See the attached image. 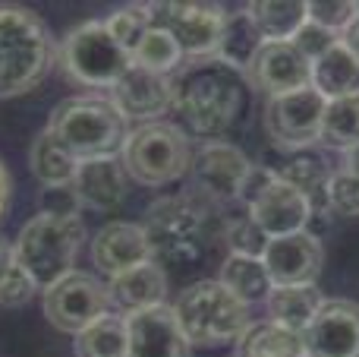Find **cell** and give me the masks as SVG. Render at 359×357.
Listing matches in <instances>:
<instances>
[{"label":"cell","instance_id":"6da1fadb","mask_svg":"<svg viewBox=\"0 0 359 357\" xmlns=\"http://www.w3.org/2000/svg\"><path fill=\"white\" fill-rule=\"evenodd\" d=\"M174 82V108L183 124L205 143L224 136L243 111V73L217 57L186 60Z\"/></svg>","mask_w":359,"mask_h":357},{"label":"cell","instance_id":"7a4b0ae2","mask_svg":"<svg viewBox=\"0 0 359 357\" xmlns=\"http://www.w3.org/2000/svg\"><path fill=\"white\" fill-rule=\"evenodd\" d=\"M142 231L158 266H192L211 250L215 238H221V219L215 212V202L202 193H183L151 202Z\"/></svg>","mask_w":359,"mask_h":357},{"label":"cell","instance_id":"3957f363","mask_svg":"<svg viewBox=\"0 0 359 357\" xmlns=\"http://www.w3.org/2000/svg\"><path fill=\"white\" fill-rule=\"evenodd\" d=\"M54 60V35L44 19L29 6L0 4V98L38 89Z\"/></svg>","mask_w":359,"mask_h":357},{"label":"cell","instance_id":"277c9868","mask_svg":"<svg viewBox=\"0 0 359 357\" xmlns=\"http://www.w3.org/2000/svg\"><path fill=\"white\" fill-rule=\"evenodd\" d=\"M82 244H86V225L79 215L38 212L35 219H29L19 228L13 257L38 288H50L54 282L73 272Z\"/></svg>","mask_w":359,"mask_h":357},{"label":"cell","instance_id":"5b68a950","mask_svg":"<svg viewBox=\"0 0 359 357\" xmlns=\"http://www.w3.org/2000/svg\"><path fill=\"white\" fill-rule=\"evenodd\" d=\"M48 130L73 152L79 162L101 155H120L126 139V120L101 95H73L50 111Z\"/></svg>","mask_w":359,"mask_h":357},{"label":"cell","instance_id":"8992f818","mask_svg":"<svg viewBox=\"0 0 359 357\" xmlns=\"http://www.w3.org/2000/svg\"><path fill=\"white\" fill-rule=\"evenodd\" d=\"M174 316L189 348H224L249 326V307L236 301L221 282H192L180 291Z\"/></svg>","mask_w":359,"mask_h":357},{"label":"cell","instance_id":"52a82bcc","mask_svg":"<svg viewBox=\"0 0 359 357\" xmlns=\"http://www.w3.org/2000/svg\"><path fill=\"white\" fill-rule=\"evenodd\" d=\"M120 162H123L130 181L142 183V187H164V183H174L183 174H189L192 149L180 126L155 120V124H142L126 133Z\"/></svg>","mask_w":359,"mask_h":357},{"label":"cell","instance_id":"ba28073f","mask_svg":"<svg viewBox=\"0 0 359 357\" xmlns=\"http://www.w3.org/2000/svg\"><path fill=\"white\" fill-rule=\"evenodd\" d=\"M57 60L69 79L92 89H114L120 76L133 67V57L114 41L104 19H92L69 29L57 48Z\"/></svg>","mask_w":359,"mask_h":357},{"label":"cell","instance_id":"9c48e42d","mask_svg":"<svg viewBox=\"0 0 359 357\" xmlns=\"http://www.w3.org/2000/svg\"><path fill=\"white\" fill-rule=\"evenodd\" d=\"M145 13L151 25L174 35L186 60H202V57L217 54L224 22H227L224 6L198 4V0H158V4H145Z\"/></svg>","mask_w":359,"mask_h":357},{"label":"cell","instance_id":"30bf717a","mask_svg":"<svg viewBox=\"0 0 359 357\" xmlns=\"http://www.w3.org/2000/svg\"><path fill=\"white\" fill-rule=\"evenodd\" d=\"M44 316L54 329L67 335H79L82 329H88L95 320L111 313V297H107V285L92 272L73 269L69 275H63L60 282H54L50 288H44Z\"/></svg>","mask_w":359,"mask_h":357},{"label":"cell","instance_id":"8fae6325","mask_svg":"<svg viewBox=\"0 0 359 357\" xmlns=\"http://www.w3.org/2000/svg\"><path fill=\"white\" fill-rule=\"evenodd\" d=\"M328 101L312 86L299 92H287L268 98L265 105V133L280 149H309L322 133V114Z\"/></svg>","mask_w":359,"mask_h":357},{"label":"cell","instance_id":"7c38bea8","mask_svg":"<svg viewBox=\"0 0 359 357\" xmlns=\"http://www.w3.org/2000/svg\"><path fill=\"white\" fill-rule=\"evenodd\" d=\"M249 168H252V162L236 145L224 143V139L202 143L192 152V162H189V174L196 190L205 200L215 202V206L227 200H240V190Z\"/></svg>","mask_w":359,"mask_h":357},{"label":"cell","instance_id":"4fadbf2b","mask_svg":"<svg viewBox=\"0 0 359 357\" xmlns=\"http://www.w3.org/2000/svg\"><path fill=\"white\" fill-rule=\"evenodd\" d=\"M306 357H359V304L331 297L303 329Z\"/></svg>","mask_w":359,"mask_h":357},{"label":"cell","instance_id":"5bb4252c","mask_svg":"<svg viewBox=\"0 0 359 357\" xmlns=\"http://www.w3.org/2000/svg\"><path fill=\"white\" fill-rule=\"evenodd\" d=\"M262 263H265V272L274 288H284V285H316V278L322 275L325 247L318 240V234L312 231L284 234V238L268 240L265 253H262Z\"/></svg>","mask_w":359,"mask_h":357},{"label":"cell","instance_id":"9a60e30c","mask_svg":"<svg viewBox=\"0 0 359 357\" xmlns=\"http://www.w3.org/2000/svg\"><path fill=\"white\" fill-rule=\"evenodd\" d=\"M243 76L259 92L278 98V95L312 86V63L299 54L293 41H262V48L255 51L252 63Z\"/></svg>","mask_w":359,"mask_h":357},{"label":"cell","instance_id":"2e32d148","mask_svg":"<svg viewBox=\"0 0 359 357\" xmlns=\"http://www.w3.org/2000/svg\"><path fill=\"white\" fill-rule=\"evenodd\" d=\"M126 357H189V342L180 329L174 307L158 304L126 313Z\"/></svg>","mask_w":359,"mask_h":357},{"label":"cell","instance_id":"e0dca14e","mask_svg":"<svg viewBox=\"0 0 359 357\" xmlns=\"http://www.w3.org/2000/svg\"><path fill=\"white\" fill-rule=\"evenodd\" d=\"M111 105L117 108L123 120L155 124L161 114L174 108V82H170V76L151 73V70L133 63L111 89Z\"/></svg>","mask_w":359,"mask_h":357},{"label":"cell","instance_id":"ac0fdd59","mask_svg":"<svg viewBox=\"0 0 359 357\" xmlns=\"http://www.w3.org/2000/svg\"><path fill=\"white\" fill-rule=\"evenodd\" d=\"M246 215L259 225V231L271 238H284V234L309 231L312 225V206L297 187L287 181L274 177L259 196L246 206Z\"/></svg>","mask_w":359,"mask_h":357},{"label":"cell","instance_id":"d6986e66","mask_svg":"<svg viewBox=\"0 0 359 357\" xmlns=\"http://www.w3.org/2000/svg\"><path fill=\"white\" fill-rule=\"evenodd\" d=\"M151 247L145 238L142 225L133 221H107L98 234L92 238V263L107 278H117L136 266L149 263Z\"/></svg>","mask_w":359,"mask_h":357},{"label":"cell","instance_id":"ffe728a7","mask_svg":"<svg viewBox=\"0 0 359 357\" xmlns=\"http://www.w3.org/2000/svg\"><path fill=\"white\" fill-rule=\"evenodd\" d=\"M73 190L79 196V206L92 209V212H111L130 193V174H126L120 155L86 158L76 168Z\"/></svg>","mask_w":359,"mask_h":357},{"label":"cell","instance_id":"44dd1931","mask_svg":"<svg viewBox=\"0 0 359 357\" xmlns=\"http://www.w3.org/2000/svg\"><path fill=\"white\" fill-rule=\"evenodd\" d=\"M164 294H168V275H164V269L155 259L111 278V285H107L111 307L123 310V313L158 307V304H164Z\"/></svg>","mask_w":359,"mask_h":357},{"label":"cell","instance_id":"7402d4cb","mask_svg":"<svg viewBox=\"0 0 359 357\" xmlns=\"http://www.w3.org/2000/svg\"><path fill=\"white\" fill-rule=\"evenodd\" d=\"M312 89L325 101L356 98L359 95V60L341 44H331L322 57L312 60Z\"/></svg>","mask_w":359,"mask_h":357},{"label":"cell","instance_id":"603a6c76","mask_svg":"<svg viewBox=\"0 0 359 357\" xmlns=\"http://www.w3.org/2000/svg\"><path fill=\"white\" fill-rule=\"evenodd\" d=\"M325 301L328 297L322 294L318 285H284V288H271L265 297L268 320L303 335V329L312 323V316L318 313V307Z\"/></svg>","mask_w":359,"mask_h":357},{"label":"cell","instance_id":"cb8c5ba5","mask_svg":"<svg viewBox=\"0 0 359 357\" xmlns=\"http://www.w3.org/2000/svg\"><path fill=\"white\" fill-rule=\"evenodd\" d=\"M280 181H287L290 187H297L299 193L309 200L312 206V221L322 212H331L328 209V181H331V164L325 162L318 152L299 149L297 155L287 162L284 171H278ZM312 228V225H309Z\"/></svg>","mask_w":359,"mask_h":357},{"label":"cell","instance_id":"d4e9b609","mask_svg":"<svg viewBox=\"0 0 359 357\" xmlns=\"http://www.w3.org/2000/svg\"><path fill=\"white\" fill-rule=\"evenodd\" d=\"M29 168L41 187H60V183H73L79 158L44 126L29 145Z\"/></svg>","mask_w":359,"mask_h":357},{"label":"cell","instance_id":"484cf974","mask_svg":"<svg viewBox=\"0 0 359 357\" xmlns=\"http://www.w3.org/2000/svg\"><path fill=\"white\" fill-rule=\"evenodd\" d=\"M236 357H306L303 335L271 320L249 323L246 332L236 339Z\"/></svg>","mask_w":359,"mask_h":357},{"label":"cell","instance_id":"4316f807","mask_svg":"<svg viewBox=\"0 0 359 357\" xmlns=\"http://www.w3.org/2000/svg\"><path fill=\"white\" fill-rule=\"evenodd\" d=\"M243 10L265 41H290L306 22V4L299 0H255Z\"/></svg>","mask_w":359,"mask_h":357},{"label":"cell","instance_id":"83f0119b","mask_svg":"<svg viewBox=\"0 0 359 357\" xmlns=\"http://www.w3.org/2000/svg\"><path fill=\"white\" fill-rule=\"evenodd\" d=\"M217 282H221L224 288H227L230 294L236 297V301L246 304V307H249V304H255V301H265L268 291L274 288L262 259H255V257H236V253H230V257L224 259L221 278H217Z\"/></svg>","mask_w":359,"mask_h":357},{"label":"cell","instance_id":"f1b7e54d","mask_svg":"<svg viewBox=\"0 0 359 357\" xmlns=\"http://www.w3.org/2000/svg\"><path fill=\"white\" fill-rule=\"evenodd\" d=\"M265 38L259 35V29L252 25V19L246 16V10L227 13V22L221 32V44H217V60H224L227 67H233L236 73H246V67L252 63L255 51L262 48Z\"/></svg>","mask_w":359,"mask_h":357},{"label":"cell","instance_id":"f546056e","mask_svg":"<svg viewBox=\"0 0 359 357\" xmlns=\"http://www.w3.org/2000/svg\"><path fill=\"white\" fill-rule=\"evenodd\" d=\"M76 357H126V320L123 316H101L73 339Z\"/></svg>","mask_w":359,"mask_h":357},{"label":"cell","instance_id":"4dcf8cb0","mask_svg":"<svg viewBox=\"0 0 359 357\" xmlns=\"http://www.w3.org/2000/svg\"><path fill=\"white\" fill-rule=\"evenodd\" d=\"M318 139L325 145H331V149H344V152L359 145V95L356 98H337L325 105Z\"/></svg>","mask_w":359,"mask_h":357},{"label":"cell","instance_id":"1f68e13d","mask_svg":"<svg viewBox=\"0 0 359 357\" xmlns=\"http://www.w3.org/2000/svg\"><path fill=\"white\" fill-rule=\"evenodd\" d=\"M133 63L142 70H151V73L170 76L177 67H183L186 57H183V51H180V44L174 41L170 32L151 25V29L142 35V41L136 44V51H133Z\"/></svg>","mask_w":359,"mask_h":357},{"label":"cell","instance_id":"d6a6232c","mask_svg":"<svg viewBox=\"0 0 359 357\" xmlns=\"http://www.w3.org/2000/svg\"><path fill=\"white\" fill-rule=\"evenodd\" d=\"M104 25L114 35V41H117L130 57H133V51H136V44L142 41V35L151 29L145 4H133V6H123V10L111 13V16L104 19Z\"/></svg>","mask_w":359,"mask_h":357},{"label":"cell","instance_id":"836d02e7","mask_svg":"<svg viewBox=\"0 0 359 357\" xmlns=\"http://www.w3.org/2000/svg\"><path fill=\"white\" fill-rule=\"evenodd\" d=\"M224 238H227L230 253H236V257H255V259H262V253H265V247H268V238L259 231V225H255L249 215L230 221V225L224 228Z\"/></svg>","mask_w":359,"mask_h":357},{"label":"cell","instance_id":"e575fe53","mask_svg":"<svg viewBox=\"0 0 359 357\" xmlns=\"http://www.w3.org/2000/svg\"><path fill=\"white\" fill-rule=\"evenodd\" d=\"M353 16L356 4H350V0H312V4H306V19L334 32V35H341Z\"/></svg>","mask_w":359,"mask_h":357},{"label":"cell","instance_id":"d590c367","mask_svg":"<svg viewBox=\"0 0 359 357\" xmlns=\"http://www.w3.org/2000/svg\"><path fill=\"white\" fill-rule=\"evenodd\" d=\"M328 209L337 215H359V177L350 171H334L328 181Z\"/></svg>","mask_w":359,"mask_h":357},{"label":"cell","instance_id":"8d00e7d4","mask_svg":"<svg viewBox=\"0 0 359 357\" xmlns=\"http://www.w3.org/2000/svg\"><path fill=\"white\" fill-rule=\"evenodd\" d=\"M293 44H297V51L306 57V60H316V57H322L325 51L331 48V44H337V35L334 32H328V29H322V25H316V22H309L306 19L303 25H299V32L290 38Z\"/></svg>","mask_w":359,"mask_h":357},{"label":"cell","instance_id":"74e56055","mask_svg":"<svg viewBox=\"0 0 359 357\" xmlns=\"http://www.w3.org/2000/svg\"><path fill=\"white\" fill-rule=\"evenodd\" d=\"M35 291H38V285L29 278V272L22 266H13L6 272V278L0 282V304L4 307H25L35 297Z\"/></svg>","mask_w":359,"mask_h":357},{"label":"cell","instance_id":"f35d334b","mask_svg":"<svg viewBox=\"0 0 359 357\" xmlns=\"http://www.w3.org/2000/svg\"><path fill=\"white\" fill-rule=\"evenodd\" d=\"M38 206L48 215H79V196H76L73 183H60V187H41Z\"/></svg>","mask_w":359,"mask_h":357},{"label":"cell","instance_id":"ab89813d","mask_svg":"<svg viewBox=\"0 0 359 357\" xmlns=\"http://www.w3.org/2000/svg\"><path fill=\"white\" fill-rule=\"evenodd\" d=\"M337 38H341V44H344V48H347L350 54H353L356 60H359V13H356L353 19H350V22H347V29H344Z\"/></svg>","mask_w":359,"mask_h":357},{"label":"cell","instance_id":"60d3db41","mask_svg":"<svg viewBox=\"0 0 359 357\" xmlns=\"http://www.w3.org/2000/svg\"><path fill=\"white\" fill-rule=\"evenodd\" d=\"M10 193H13L10 171H6V168H4V162H0V221L6 219V209H10Z\"/></svg>","mask_w":359,"mask_h":357},{"label":"cell","instance_id":"b9f144b4","mask_svg":"<svg viewBox=\"0 0 359 357\" xmlns=\"http://www.w3.org/2000/svg\"><path fill=\"white\" fill-rule=\"evenodd\" d=\"M16 266V257H13V244L6 238H0V282L6 278V272Z\"/></svg>","mask_w":359,"mask_h":357},{"label":"cell","instance_id":"7bdbcfd3","mask_svg":"<svg viewBox=\"0 0 359 357\" xmlns=\"http://www.w3.org/2000/svg\"><path fill=\"white\" fill-rule=\"evenodd\" d=\"M344 171H350V174L359 177V145L347 149V158H344Z\"/></svg>","mask_w":359,"mask_h":357}]
</instances>
